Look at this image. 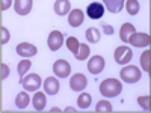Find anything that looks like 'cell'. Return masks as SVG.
<instances>
[{"label":"cell","mask_w":151,"mask_h":113,"mask_svg":"<svg viewBox=\"0 0 151 113\" xmlns=\"http://www.w3.org/2000/svg\"><path fill=\"white\" fill-rule=\"evenodd\" d=\"M86 14L92 20H98V18H101L103 14H104V6L101 3H98V2H92L91 5H88Z\"/></svg>","instance_id":"ba28073f"},{"label":"cell","mask_w":151,"mask_h":113,"mask_svg":"<svg viewBox=\"0 0 151 113\" xmlns=\"http://www.w3.org/2000/svg\"><path fill=\"white\" fill-rule=\"evenodd\" d=\"M20 83L27 92H35L40 89L42 82H41V77L38 74H27V77H23L20 80Z\"/></svg>","instance_id":"3957f363"},{"label":"cell","mask_w":151,"mask_h":113,"mask_svg":"<svg viewBox=\"0 0 151 113\" xmlns=\"http://www.w3.org/2000/svg\"><path fill=\"white\" fill-rule=\"evenodd\" d=\"M141 75H142V72L139 71V68L133 67V65H127V67H124L119 71V77L125 83H136L137 80L141 79Z\"/></svg>","instance_id":"7a4b0ae2"},{"label":"cell","mask_w":151,"mask_h":113,"mask_svg":"<svg viewBox=\"0 0 151 113\" xmlns=\"http://www.w3.org/2000/svg\"><path fill=\"white\" fill-rule=\"evenodd\" d=\"M0 71H2V72H0V79L5 80L8 75H9V67H8L6 64H2V67H0Z\"/></svg>","instance_id":"f1b7e54d"},{"label":"cell","mask_w":151,"mask_h":113,"mask_svg":"<svg viewBox=\"0 0 151 113\" xmlns=\"http://www.w3.org/2000/svg\"><path fill=\"white\" fill-rule=\"evenodd\" d=\"M44 89L48 95H56L59 92V82L55 77H47L44 82Z\"/></svg>","instance_id":"4fadbf2b"},{"label":"cell","mask_w":151,"mask_h":113,"mask_svg":"<svg viewBox=\"0 0 151 113\" xmlns=\"http://www.w3.org/2000/svg\"><path fill=\"white\" fill-rule=\"evenodd\" d=\"M91 101H92V97L89 95V94H80L79 95V98H77V106L80 107V109H88L91 106Z\"/></svg>","instance_id":"44dd1931"},{"label":"cell","mask_w":151,"mask_h":113,"mask_svg":"<svg viewBox=\"0 0 151 113\" xmlns=\"http://www.w3.org/2000/svg\"><path fill=\"white\" fill-rule=\"evenodd\" d=\"M150 60H151V50L148 48L147 51H144V53H142V56H141V64H142V68H144V71H147L148 74L151 72Z\"/></svg>","instance_id":"7402d4cb"},{"label":"cell","mask_w":151,"mask_h":113,"mask_svg":"<svg viewBox=\"0 0 151 113\" xmlns=\"http://www.w3.org/2000/svg\"><path fill=\"white\" fill-rule=\"evenodd\" d=\"M88 69L92 74H100L104 69V59L101 56H94L89 62H88Z\"/></svg>","instance_id":"8fae6325"},{"label":"cell","mask_w":151,"mask_h":113,"mask_svg":"<svg viewBox=\"0 0 151 113\" xmlns=\"http://www.w3.org/2000/svg\"><path fill=\"white\" fill-rule=\"evenodd\" d=\"M36 47L35 45H32V44H29V42H21V44H18L17 45V53L21 56V57H32V56H35L36 54Z\"/></svg>","instance_id":"30bf717a"},{"label":"cell","mask_w":151,"mask_h":113,"mask_svg":"<svg viewBox=\"0 0 151 113\" xmlns=\"http://www.w3.org/2000/svg\"><path fill=\"white\" fill-rule=\"evenodd\" d=\"M83 12L80 9H74L70 12V15H68V23H70V26L73 27H79L80 24L83 23Z\"/></svg>","instance_id":"5bb4252c"},{"label":"cell","mask_w":151,"mask_h":113,"mask_svg":"<svg viewBox=\"0 0 151 113\" xmlns=\"http://www.w3.org/2000/svg\"><path fill=\"white\" fill-rule=\"evenodd\" d=\"M150 99H151L150 95H144V97L137 98V103H139V106H141L144 110H148V112H150Z\"/></svg>","instance_id":"83f0119b"},{"label":"cell","mask_w":151,"mask_h":113,"mask_svg":"<svg viewBox=\"0 0 151 113\" xmlns=\"http://www.w3.org/2000/svg\"><path fill=\"white\" fill-rule=\"evenodd\" d=\"M32 103H33V107H35L36 112H42V110L45 109V104H47L45 94H42V92H36V94L33 95Z\"/></svg>","instance_id":"2e32d148"},{"label":"cell","mask_w":151,"mask_h":113,"mask_svg":"<svg viewBox=\"0 0 151 113\" xmlns=\"http://www.w3.org/2000/svg\"><path fill=\"white\" fill-rule=\"evenodd\" d=\"M88 56H89V47H88L86 44H80L77 53H76V59L77 60H85Z\"/></svg>","instance_id":"d4e9b609"},{"label":"cell","mask_w":151,"mask_h":113,"mask_svg":"<svg viewBox=\"0 0 151 113\" xmlns=\"http://www.w3.org/2000/svg\"><path fill=\"white\" fill-rule=\"evenodd\" d=\"M122 91V84L116 79H106L100 84V92L103 97L112 98V97H118Z\"/></svg>","instance_id":"6da1fadb"},{"label":"cell","mask_w":151,"mask_h":113,"mask_svg":"<svg viewBox=\"0 0 151 113\" xmlns=\"http://www.w3.org/2000/svg\"><path fill=\"white\" fill-rule=\"evenodd\" d=\"M71 9V5H70V0H56L55 2V12L58 15L64 17L67 15Z\"/></svg>","instance_id":"9a60e30c"},{"label":"cell","mask_w":151,"mask_h":113,"mask_svg":"<svg viewBox=\"0 0 151 113\" xmlns=\"http://www.w3.org/2000/svg\"><path fill=\"white\" fill-rule=\"evenodd\" d=\"M8 41H9V30H8L6 27L2 26V45L6 44Z\"/></svg>","instance_id":"f546056e"},{"label":"cell","mask_w":151,"mask_h":113,"mask_svg":"<svg viewBox=\"0 0 151 113\" xmlns=\"http://www.w3.org/2000/svg\"><path fill=\"white\" fill-rule=\"evenodd\" d=\"M86 84H88V82H86V77L83 74H76V75H73L71 80H70V87L73 91H76V92L83 91L86 87Z\"/></svg>","instance_id":"9c48e42d"},{"label":"cell","mask_w":151,"mask_h":113,"mask_svg":"<svg viewBox=\"0 0 151 113\" xmlns=\"http://www.w3.org/2000/svg\"><path fill=\"white\" fill-rule=\"evenodd\" d=\"M134 32H136V29H134L133 24H130V23H124L122 26H121V30H119V38H121L124 42H129L130 35L134 33Z\"/></svg>","instance_id":"ac0fdd59"},{"label":"cell","mask_w":151,"mask_h":113,"mask_svg":"<svg viewBox=\"0 0 151 113\" xmlns=\"http://www.w3.org/2000/svg\"><path fill=\"white\" fill-rule=\"evenodd\" d=\"M30 67H32V62L26 57L24 60H21L20 64H18V74H20V77L23 79L24 75H26V72L30 69Z\"/></svg>","instance_id":"cb8c5ba5"},{"label":"cell","mask_w":151,"mask_h":113,"mask_svg":"<svg viewBox=\"0 0 151 113\" xmlns=\"http://www.w3.org/2000/svg\"><path fill=\"white\" fill-rule=\"evenodd\" d=\"M85 35H86V39H88V42H92V44H95V42H98L100 41V30L98 29H95V27H89L86 32H85Z\"/></svg>","instance_id":"ffe728a7"},{"label":"cell","mask_w":151,"mask_h":113,"mask_svg":"<svg viewBox=\"0 0 151 113\" xmlns=\"http://www.w3.org/2000/svg\"><path fill=\"white\" fill-rule=\"evenodd\" d=\"M53 72L58 75L59 79H65V77H68L70 72H71V67H70V64L67 60L59 59V60L55 62V65H53Z\"/></svg>","instance_id":"5b68a950"},{"label":"cell","mask_w":151,"mask_h":113,"mask_svg":"<svg viewBox=\"0 0 151 113\" xmlns=\"http://www.w3.org/2000/svg\"><path fill=\"white\" fill-rule=\"evenodd\" d=\"M47 44H48V48L52 50V51H56V50H59L62 47V44H64V35L59 30H53L48 35Z\"/></svg>","instance_id":"8992f818"},{"label":"cell","mask_w":151,"mask_h":113,"mask_svg":"<svg viewBox=\"0 0 151 113\" xmlns=\"http://www.w3.org/2000/svg\"><path fill=\"white\" fill-rule=\"evenodd\" d=\"M65 112H76V109H73V107H67Z\"/></svg>","instance_id":"d6a6232c"},{"label":"cell","mask_w":151,"mask_h":113,"mask_svg":"<svg viewBox=\"0 0 151 113\" xmlns=\"http://www.w3.org/2000/svg\"><path fill=\"white\" fill-rule=\"evenodd\" d=\"M103 32L106 35H113V27H110L109 24H103Z\"/></svg>","instance_id":"1f68e13d"},{"label":"cell","mask_w":151,"mask_h":113,"mask_svg":"<svg viewBox=\"0 0 151 113\" xmlns=\"http://www.w3.org/2000/svg\"><path fill=\"white\" fill-rule=\"evenodd\" d=\"M29 101H30V98H29V94L27 91H24V92H20L15 98V106L18 109H26L29 106Z\"/></svg>","instance_id":"d6986e66"},{"label":"cell","mask_w":151,"mask_h":113,"mask_svg":"<svg viewBox=\"0 0 151 113\" xmlns=\"http://www.w3.org/2000/svg\"><path fill=\"white\" fill-rule=\"evenodd\" d=\"M132 57H133V53H132V50L129 47L124 45V47H118L115 50V60L119 65H127L132 60Z\"/></svg>","instance_id":"277c9868"},{"label":"cell","mask_w":151,"mask_h":113,"mask_svg":"<svg viewBox=\"0 0 151 113\" xmlns=\"http://www.w3.org/2000/svg\"><path fill=\"white\" fill-rule=\"evenodd\" d=\"M104 6L107 8L109 12L112 14H116V12H121V9L124 8V0H103Z\"/></svg>","instance_id":"e0dca14e"},{"label":"cell","mask_w":151,"mask_h":113,"mask_svg":"<svg viewBox=\"0 0 151 113\" xmlns=\"http://www.w3.org/2000/svg\"><path fill=\"white\" fill-rule=\"evenodd\" d=\"M14 6L18 15H27L32 11V0H15Z\"/></svg>","instance_id":"7c38bea8"},{"label":"cell","mask_w":151,"mask_h":113,"mask_svg":"<svg viewBox=\"0 0 151 113\" xmlns=\"http://www.w3.org/2000/svg\"><path fill=\"white\" fill-rule=\"evenodd\" d=\"M139 2L137 0H125V9L130 15H136L139 12Z\"/></svg>","instance_id":"603a6c76"},{"label":"cell","mask_w":151,"mask_h":113,"mask_svg":"<svg viewBox=\"0 0 151 113\" xmlns=\"http://www.w3.org/2000/svg\"><path fill=\"white\" fill-rule=\"evenodd\" d=\"M95 110L98 112V113H103V112H106V113H112V104L109 103V101H106V99H103V101H98L97 103V107H95Z\"/></svg>","instance_id":"484cf974"},{"label":"cell","mask_w":151,"mask_h":113,"mask_svg":"<svg viewBox=\"0 0 151 113\" xmlns=\"http://www.w3.org/2000/svg\"><path fill=\"white\" fill-rule=\"evenodd\" d=\"M11 5H12V0H2V3H0V9H2V12L9 9Z\"/></svg>","instance_id":"4dcf8cb0"},{"label":"cell","mask_w":151,"mask_h":113,"mask_svg":"<svg viewBox=\"0 0 151 113\" xmlns=\"http://www.w3.org/2000/svg\"><path fill=\"white\" fill-rule=\"evenodd\" d=\"M129 42H130L133 47H147V45H150V42H151V38H150V35H147V33H137V32H134V33L130 35Z\"/></svg>","instance_id":"52a82bcc"},{"label":"cell","mask_w":151,"mask_h":113,"mask_svg":"<svg viewBox=\"0 0 151 113\" xmlns=\"http://www.w3.org/2000/svg\"><path fill=\"white\" fill-rule=\"evenodd\" d=\"M67 47H68V50L71 53H77V50H79V47H80V42L77 41V38H74V36H70L68 39H67Z\"/></svg>","instance_id":"4316f807"}]
</instances>
